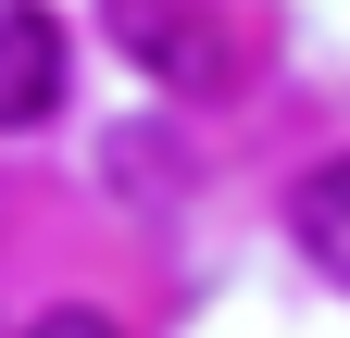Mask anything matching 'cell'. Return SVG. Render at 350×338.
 I'll return each mask as SVG.
<instances>
[{"instance_id":"6da1fadb","label":"cell","mask_w":350,"mask_h":338,"mask_svg":"<svg viewBox=\"0 0 350 338\" xmlns=\"http://www.w3.org/2000/svg\"><path fill=\"white\" fill-rule=\"evenodd\" d=\"M100 25H113V51L150 75V88L175 101H226L238 88V51H226V13L213 0H100Z\"/></svg>"},{"instance_id":"7a4b0ae2","label":"cell","mask_w":350,"mask_h":338,"mask_svg":"<svg viewBox=\"0 0 350 338\" xmlns=\"http://www.w3.org/2000/svg\"><path fill=\"white\" fill-rule=\"evenodd\" d=\"M63 113V13L51 0H0V138Z\"/></svg>"},{"instance_id":"3957f363","label":"cell","mask_w":350,"mask_h":338,"mask_svg":"<svg viewBox=\"0 0 350 338\" xmlns=\"http://www.w3.org/2000/svg\"><path fill=\"white\" fill-rule=\"evenodd\" d=\"M288 238L313 250V276H338V288H350V151H338V163H313V176L288 188Z\"/></svg>"},{"instance_id":"277c9868","label":"cell","mask_w":350,"mask_h":338,"mask_svg":"<svg viewBox=\"0 0 350 338\" xmlns=\"http://www.w3.org/2000/svg\"><path fill=\"white\" fill-rule=\"evenodd\" d=\"M25 338H125V326H113V313H88V301H63V313H38Z\"/></svg>"}]
</instances>
